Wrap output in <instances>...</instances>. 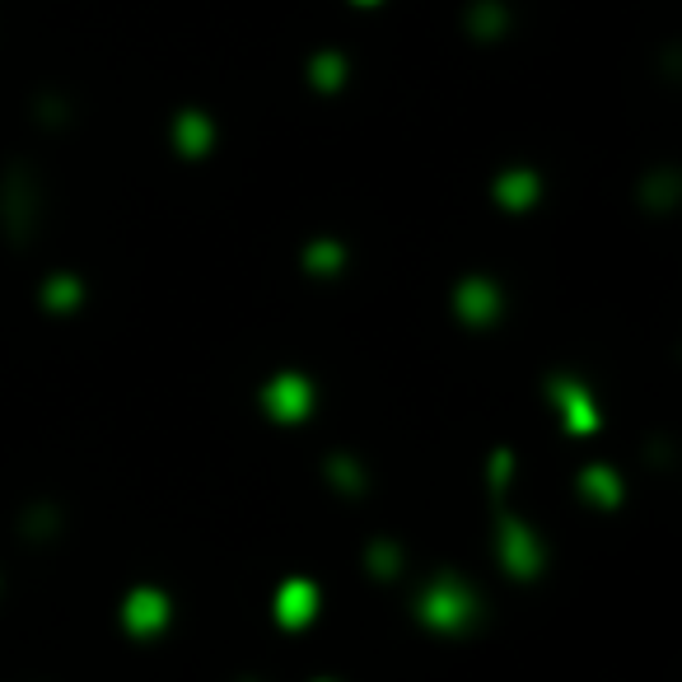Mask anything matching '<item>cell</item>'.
Listing matches in <instances>:
<instances>
[{
  "label": "cell",
  "instance_id": "6da1fadb",
  "mask_svg": "<svg viewBox=\"0 0 682 682\" xmlns=\"http://www.w3.org/2000/svg\"><path fill=\"white\" fill-rule=\"evenodd\" d=\"M126 622H132L136 631H151L164 622V599L159 593H136L132 603H126Z\"/></svg>",
  "mask_w": 682,
  "mask_h": 682
},
{
  "label": "cell",
  "instance_id": "7a4b0ae2",
  "mask_svg": "<svg viewBox=\"0 0 682 682\" xmlns=\"http://www.w3.org/2000/svg\"><path fill=\"white\" fill-rule=\"evenodd\" d=\"M281 612H286V622H304V617H313V589L309 585H290L281 593Z\"/></svg>",
  "mask_w": 682,
  "mask_h": 682
}]
</instances>
